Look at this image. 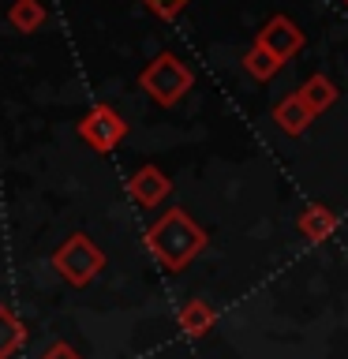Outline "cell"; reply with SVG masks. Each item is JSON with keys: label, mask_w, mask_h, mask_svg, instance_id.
Masks as SVG:
<instances>
[{"label": "cell", "mask_w": 348, "mask_h": 359, "mask_svg": "<svg viewBox=\"0 0 348 359\" xmlns=\"http://www.w3.org/2000/svg\"><path fill=\"white\" fill-rule=\"evenodd\" d=\"M79 135H83V142L90 150L109 154L112 146L128 135V120H123L112 105H94L83 120H79Z\"/></svg>", "instance_id": "4"}, {"label": "cell", "mask_w": 348, "mask_h": 359, "mask_svg": "<svg viewBox=\"0 0 348 359\" xmlns=\"http://www.w3.org/2000/svg\"><path fill=\"white\" fill-rule=\"evenodd\" d=\"M41 359H83V355H79V352H75V348H72V344H64V341H56V344H49V352H45Z\"/></svg>", "instance_id": "15"}, {"label": "cell", "mask_w": 348, "mask_h": 359, "mask_svg": "<svg viewBox=\"0 0 348 359\" xmlns=\"http://www.w3.org/2000/svg\"><path fill=\"white\" fill-rule=\"evenodd\" d=\"M22 344H27V325L15 311L0 303V359H11Z\"/></svg>", "instance_id": "8"}, {"label": "cell", "mask_w": 348, "mask_h": 359, "mask_svg": "<svg viewBox=\"0 0 348 359\" xmlns=\"http://www.w3.org/2000/svg\"><path fill=\"white\" fill-rule=\"evenodd\" d=\"M184 4H187V0H146V8L157 11V15H165V19H173Z\"/></svg>", "instance_id": "14"}, {"label": "cell", "mask_w": 348, "mask_h": 359, "mask_svg": "<svg viewBox=\"0 0 348 359\" xmlns=\"http://www.w3.org/2000/svg\"><path fill=\"white\" fill-rule=\"evenodd\" d=\"M243 67H247V72H251L255 79H274V75L281 72V60L266 49V45L255 41L251 49H247V56H243Z\"/></svg>", "instance_id": "13"}, {"label": "cell", "mask_w": 348, "mask_h": 359, "mask_svg": "<svg viewBox=\"0 0 348 359\" xmlns=\"http://www.w3.org/2000/svg\"><path fill=\"white\" fill-rule=\"evenodd\" d=\"M191 83H195V79H191L187 64L180 60L176 53L154 56V60L142 67V75H139V86L157 101V105H176V101L191 90Z\"/></svg>", "instance_id": "2"}, {"label": "cell", "mask_w": 348, "mask_h": 359, "mask_svg": "<svg viewBox=\"0 0 348 359\" xmlns=\"http://www.w3.org/2000/svg\"><path fill=\"white\" fill-rule=\"evenodd\" d=\"M8 22H11V30H19V34L41 30V22H45V4H41V0H15V4L8 8Z\"/></svg>", "instance_id": "12"}, {"label": "cell", "mask_w": 348, "mask_h": 359, "mask_svg": "<svg viewBox=\"0 0 348 359\" xmlns=\"http://www.w3.org/2000/svg\"><path fill=\"white\" fill-rule=\"evenodd\" d=\"M258 45H266V49L285 64V60H292V56L303 49V30L288 15H274L266 22V30L258 34Z\"/></svg>", "instance_id": "5"}, {"label": "cell", "mask_w": 348, "mask_h": 359, "mask_svg": "<svg viewBox=\"0 0 348 359\" xmlns=\"http://www.w3.org/2000/svg\"><path fill=\"white\" fill-rule=\"evenodd\" d=\"M128 191L139 206H161V198H168V191H173V180H168L157 165H142L139 172L128 180Z\"/></svg>", "instance_id": "6"}, {"label": "cell", "mask_w": 348, "mask_h": 359, "mask_svg": "<svg viewBox=\"0 0 348 359\" xmlns=\"http://www.w3.org/2000/svg\"><path fill=\"white\" fill-rule=\"evenodd\" d=\"M176 322H180V330H184V337L199 341V337H206L213 330L218 314H213V307L206 299H187L184 307H180V314H176Z\"/></svg>", "instance_id": "7"}, {"label": "cell", "mask_w": 348, "mask_h": 359, "mask_svg": "<svg viewBox=\"0 0 348 359\" xmlns=\"http://www.w3.org/2000/svg\"><path fill=\"white\" fill-rule=\"evenodd\" d=\"M146 247L165 269H184L202 247H206V232L199 221H191L184 210H168L161 213V221L150 224L146 232Z\"/></svg>", "instance_id": "1"}, {"label": "cell", "mask_w": 348, "mask_h": 359, "mask_svg": "<svg viewBox=\"0 0 348 359\" xmlns=\"http://www.w3.org/2000/svg\"><path fill=\"white\" fill-rule=\"evenodd\" d=\"M53 269L67 280V285L83 288V285H90V280L101 273V269H105V255L98 251V243L90 240V236L75 232L72 240H64L53 251Z\"/></svg>", "instance_id": "3"}, {"label": "cell", "mask_w": 348, "mask_h": 359, "mask_svg": "<svg viewBox=\"0 0 348 359\" xmlns=\"http://www.w3.org/2000/svg\"><path fill=\"white\" fill-rule=\"evenodd\" d=\"M333 229H337V213H333L330 206H307V210L300 213V232H303V240L322 243Z\"/></svg>", "instance_id": "9"}, {"label": "cell", "mask_w": 348, "mask_h": 359, "mask_svg": "<svg viewBox=\"0 0 348 359\" xmlns=\"http://www.w3.org/2000/svg\"><path fill=\"white\" fill-rule=\"evenodd\" d=\"M274 120H277V128H281V131L300 135V131L314 120V112L300 101V94H292V97H285V101H281V105L274 109Z\"/></svg>", "instance_id": "10"}, {"label": "cell", "mask_w": 348, "mask_h": 359, "mask_svg": "<svg viewBox=\"0 0 348 359\" xmlns=\"http://www.w3.org/2000/svg\"><path fill=\"white\" fill-rule=\"evenodd\" d=\"M300 101L314 112V116H319V112H326V109L337 101V86H333L326 75H311L307 83L300 86Z\"/></svg>", "instance_id": "11"}]
</instances>
